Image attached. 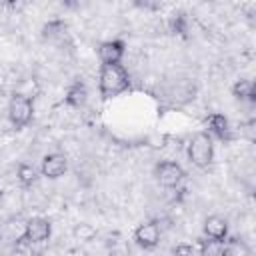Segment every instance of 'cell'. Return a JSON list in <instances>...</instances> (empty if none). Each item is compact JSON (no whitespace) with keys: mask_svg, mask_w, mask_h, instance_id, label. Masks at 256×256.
I'll use <instances>...</instances> for the list:
<instances>
[{"mask_svg":"<svg viewBox=\"0 0 256 256\" xmlns=\"http://www.w3.org/2000/svg\"><path fill=\"white\" fill-rule=\"evenodd\" d=\"M130 88V74L122 64L112 66H100L98 72V92L102 100H110L114 96H120Z\"/></svg>","mask_w":256,"mask_h":256,"instance_id":"1","label":"cell"},{"mask_svg":"<svg viewBox=\"0 0 256 256\" xmlns=\"http://www.w3.org/2000/svg\"><path fill=\"white\" fill-rule=\"evenodd\" d=\"M188 160L200 170H206V168L212 166V162H214V140L210 138V134L200 130L190 138V142H188Z\"/></svg>","mask_w":256,"mask_h":256,"instance_id":"2","label":"cell"},{"mask_svg":"<svg viewBox=\"0 0 256 256\" xmlns=\"http://www.w3.org/2000/svg\"><path fill=\"white\" fill-rule=\"evenodd\" d=\"M34 118V100L28 94L22 92H14L10 96L8 102V120L12 124V128L22 130L26 128Z\"/></svg>","mask_w":256,"mask_h":256,"instance_id":"3","label":"cell"},{"mask_svg":"<svg viewBox=\"0 0 256 256\" xmlns=\"http://www.w3.org/2000/svg\"><path fill=\"white\" fill-rule=\"evenodd\" d=\"M52 236V222L44 216H32L24 224V232L18 238V244H40Z\"/></svg>","mask_w":256,"mask_h":256,"instance_id":"4","label":"cell"},{"mask_svg":"<svg viewBox=\"0 0 256 256\" xmlns=\"http://www.w3.org/2000/svg\"><path fill=\"white\" fill-rule=\"evenodd\" d=\"M154 178L164 188H176L186 178V172H184V168L178 162H174V160H162V162H158L154 166Z\"/></svg>","mask_w":256,"mask_h":256,"instance_id":"5","label":"cell"},{"mask_svg":"<svg viewBox=\"0 0 256 256\" xmlns=\"http://www.w3.org/2000/svg\"><path fill=\"white\" fill-rule=\"evenodd\" d=\"M204 126H206V134H210V138L214 140H220L222 144H228L234 134H232V126H230V120L222 114V112H212L204 118Z\"/></svg>","mask_w":256,"mask_h":256,"instance_id":"6","label":"cell"},{"mask_svg":"<svg viewBox=\"0 0 256 256\" xmlns=\"http://www.w3.org/2000/svg\"><path fill=\"white\" fill-rule=\"evenodd\" d=\"M160 224L156 220H148L136 226L134 230V242L142 248V250H154L160 244Z\"/></svg>","mask_w":256,"mask_h":256,"instance_id":"7","label":"cell"},{"mask_svg":"<svg viewBox=\"0 0 256 256\" xmlns=\"http://www.w3.org/2000/svg\"><path fill=\"white\" fill-rule=\"evenodd\" d=\"M126 52V42L120 38L114 40H106L98 46V60L100 66H112V64H120Z\"/></svg>","mask_w":256,"mask_h":256,"instance_id":"8","label":"cell"},{"mask_svg":"<svg viewBox=\"0 0 256 256\" xmlns=\"http://www.w3.org/2000/svg\"><path fill=\"white\" fill-rule=\"evenodd\" d=\"M68 170V158L62 154V152H50L42 158V164H40V174L44 178H50V180H56L60 176H64Z\"/></svg>","mask_w":256,"mask_h":256,"instance_id":"9","label":"cell"},{"mask_svg":"<svg viewBox=\"0 0 256 256\" xmlns=\"http://www.w3.org/2000/svg\"><path fill=\"white\" fill-rule=\"evenodd\" d=\"M202 230H204V236L214 240V242H226L228 240V220L218 216V214L208 216L202 224Z\"/></svg>","mask_w":256,"mask_h":256,"instance_id":"10","label":"cell"},{"mask_svg":"<svg viewBox=\"0 0 256 256\" xmlns=\"http://www.w3.org/2000/svg\"><path fill=\"white\" fill-rule=\"evenodd\" d=\"M86 100H88V88L80 78H76L72 84H68V88L64 92V102L70 108H82L86 104Z\"/></svg>","mask_w":256,"mask_h":256,"instance_id":"11","label":"cell"},{"mask_svg":"<svg viewBox=\"0 0 256 256\" xmlns=\"http://www.w3.org/2000/svg\"><path fill=\"white\" fill-rule=\"evenodd\" d=\"M66 34H68V24L62 18H52L42 26V38L48 42L62 40Z\"/></svg>","mask_w":256,"mask_h":256,"instance_id":"12","label":"cell"},{"mask_svg":"<svg viewBox=\"0 0 256 256\" xmlns=\"http://www.w3.org/2000/svg\"><path fill=\"white\" fill-rule=\"evenodd\" d=\"M200 256H232V246L226 242H214L210 238H200Z\"/></svg>","mask_w":256,"mask_h":256,"instance_id":"13","label":"cell"},{"mask_svg":"<svg viewBox=\"0 0 256 256\" xmlns=\"http://www.w3.org/2000/svg\"><path fill=\"white\" fill-rule=\"evenodd\" d=\"M232 96L240 102H254L256 100V86L248 78H240L232 86Z\"/></svg>","mask_w":256,"mask_h":256,"instance_id":"14","label":"cell"},{"mask_svg":"<svg viewBox=\"0 0 256 256\" xmlns=\"http://www.w3.org/2000/svg\"><path fill=\"white\" fill-rule=\"evenodd\" d=\"M188 26H190V20H188V14L184 10H176L172 12L170 20H168V28L174 36H180V38H188Z\"/></svg>","mask_w":256,"mask_h":256,"instance_id":"15","label":"cell"},{"mask_svg":"<svg viewBox=\"0 0 256 256\" xmlns=\"http://www.w3.org/2000/svg\"><path fill=\"white\" fill-rule=\"evenodd\" d=\"M16 178L24 188H30L38 180V170L28 162H20L18 168H16Z\"/></svg>","mask_w":256,"mask_h":256,"instance_id":"16","label":"cell"},{"mask_svg":"<svg viewBox=\"0 0 256 256\" xmlns=\"http://www.w3.org/2000/svg\"><path fill=\"white\" fill-rule=\"evenodd\" d=\"M72 234H74V238H76L78 242H92V240L98 236V230H96L92 224H88V222H78V224L72 228Z\"/></svg>","mask_w":256,"mask_h":256,"instance_id":"17","label":"cell"},{"mask_svg":"<svg viewBox=\"0 0 256 256\" xmlns=\"http://www.w3.org/2000/svg\"><path fill=\"white\" fill-rule=\"evenodd\" d=\"M194 246L188 244V242H180L172 248V256H194Z\"/></svg>","mask_w":256,"mask_h":256,"instance_id":"18","label":"cell"},{"mask_svg":"<svg viewBox=\"0 0 256 256\" xmlns=\"http://www.w3.org/2000/svg\"><path fill=\"white\" fill-rule=\"evenodd\" d=\"M110 256H128V252L122 248H116V250H110Z\"/></svg>","mask_w":256,"mask_h":256,"instance_id":"19","label":"cell"}]
</instances>
